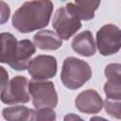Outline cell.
I'll return each instance as SVG.
<instances>
[{
  "mask_svg": "<svg viewBox=\"0 0 121 121\" xmlns=\"http://www.w3.org/2000/svg\"><path fill=\"white\" fill-rule=\"evenodd\" d=\"M57 69V60L51 55H38L30 60L27 66V72L34 80L52 78L56 76Z\"/></svg>",
  "mask_w": 121,
  "mask_h": 121,
  "instance_id": "obj_7",
  "label": "cell"
},
{
  "mask_svg": "<svg viewBox=\"0 0 121 121\" xmlns=\"http://www.w3.org/2000/svg\"><path fill=\"white\" fill-rule=\"evenodd\" d=\"M2 115L7 121H36V110L23 105L4 108Z\"/></svg>",
  "mask_w": 121,
  "mask_h": 121,
  "instance_id": "obj_13",
  "label": "cell"
},
{
  "mask_svg": "<svg viewBox=\"0 0 121 121\" xmlns=\"http://www.w3.org/2000/svg\"><path fill=\"white\" fill-rule=\"evenodd\" d=\"M30 99L29 81L26 77L12 78L6 87L1 89V101L7 105L27 103Z\"/></svg>",
  "mask_w": 121,
  "mask_h": 121,
  "instance_id": "obj_4",
  "label": "cell"
},
{
  "mask_svg": "<svg viewBox=\"0 0 121 121\" xmlns=\"http://www.w3.org/2000/svg\"><path fill=\"white\" fill-rule=\"evenodd\" d=\"M89 121H110V120H108L104 117H101V116H93L90 118Z\"/></svg>",
  "mask_w": 121,
  "mask_h": 121,
  "instance_id": "obj_22",
  "label": "cell"
},
{
  "mask_svg": "<svg viewBox=\"0 0 121 121\" xmlns=\"http://www.w3.org/2000/svg\"><path fill=\"white\" fill-rule=\"evenodd\" d=\"M52 26L61 40L67 41L81 27V21L64 6L56 10L52 20Z\"/></svg>",
  "mask_w": 121,
  "mask_h": 121,
  "instance_id": "obj_6",
  "label": "cell"
},
{
  "mask_svg": "<svg viewBox=\"0 0 121 121\" xmlns=\"http://www.w3.org/2000/svg\"><path fill=\"white\" fill-rule=\"evenodd\" d=\"M1 38V57L0 61L2 63H7L10 65L14 60L18 41L14 35L9 32H2L0 35Z\"/></svg>",
  "mask_w": 121,
  "mask_h": 121,
  "instance_id": "obj_14",
  "label": "cell"
},
{
  "mask_svg": "<svg viewBox=\"0 0 121 121\" xmlns=\"http://www.w3.org/2000/svg\"><path fill=\"white\" fill-rule=\"evenodd\" d=\"M75 106L83 113L95 114L102 110L104 102L100 95L95 90L87 89L77 95L75 99Z\"/></svg>",
  "mask_w": 121,
  "mask_h": 121,
  "instance_id": "obj_8",
  "label": "cell"
},
{
  "mask_svg": "<svg viewBox=\"0 0 121 121\" xmlns=\"http://www.w3.org/2000/svg\"><path fill=\"white\" fill-rule=\"evenodd\" d=\"M57 115L53 108L36 110V121H56Z\"/></svg>",
  "mask_w": 121,
  "mask_h": 121,
  "instance_id": "obj_18",
  "label": "cell"
},
{
  "mask_svg": "<svg viewBox=\"0 0 121 121\" xmlns=\"http://www.w3.org/2000/svg\"><path fill=\"white\" fill-rule=\"evenodd\" d=\"M107 81L121 83V63H109L104 69Z\"/></svg>",
  "mask_w": 121,
  "mask_h": 121,
  "instance_id": "obj_15",
  "label": "cell"
},
{
  "mask_svg": "<svg viewBox=\"0 0 121 121\" xmlns=\"http://www.w3.org/2000/svg\"><path fill=\"white\" fill-rule=\"evenodd\" d=\"M33 43L41 50H57L62 45V40L52 30L44 29L34 35Z\"/></svg>",
  "mask_w": 121,
  "mask_h": 121,
  "instance_id": "obj_12",
  "label": "cell"
},
{
  "mask_svg": "<svg viewBox=\"0 0 121 121\" xmlns=\"http://www.w3.org/2000/svg\"><path fill=\"white\" fill-rule=\"evenodd\" d=\"M36 52L35 44L27 39L18 41L17 50L12 63L9 65L16 71H24L27 69V66L31 60V57Z\"/></svg>",
  "mask_w": 121,
  "mask_h": 121,
  "instance_id": "obj_9",
  "label": "cell"
},
{
  "mask_svg": "<svg viewBox=\"0 0 121 121\" xmlns=\"http://www.w3.org/2000/svg\"><path fill=\"white\" fill-rule=\"evenodd\" d=\"M0 70H1V89H3L9 82V74L3 66L0 67Z\"/></svg>",
  "mask_w": 121,
  "mask_h": 121,
  "instance_id": "obj_20",
  "label": "cell"
},
{
  "mask_svg": "<svg viewBox=\"0 0 121 121\" xmlns=\"http://www.w3.org/2000/svg\"><path fill=\"white\" fill-rule=\"evenodd\" d=\"M54 5L51 1H26L13 13L12 26L21 33H30L45 27L51 18Z\"/></svg>",
  "mask_w": 121,
  "mask_h": 121,
  "instance_id": "obj_1",
  "label": "cell"
},
{
  "mask_svg": "<svg viewBox=\"0 0 121 121\" xmlns=\"http://www.w3.org/2000/svg\"><path fill=\"white\" fill-rule=\"evenodd\" d=\"M104 109L110 116L121 120V99L119 100L106 99L104 102Z\"/></svg>",
  "mask_w": 121,
  "mask_h": 121,
  "instance_id": "obj_17",
  "label": "cell"
},
{
  "mask_svg": "<svg viewBox=\"0 0 121 121\" xmlns=\"http://www.w3.org/2000/svg\"><path fill=\"white\" fill-rule=\"evenodd\" d=\"M100 1H76L65 5L66 9L80 21H89L94 19L95 11L98 9Z\"/></svg>",
  "mask_w": 121,
  "mask_h": 121,
  "instance_id": "obj_11",
  "label": "cell"
},
{
  "mask_svg": "<svg viewBox=\"0 0 121 121\" xmlns=\"http://www.w3.org/2000/svg\"><path fill=\"white\" fill-rule=\"evenodd\" d=\"M72 49L83 57H92L96 52L95 39L90 30H84L76 35L71 43Z\"/></svg>",
  "mask_w": 121,
  "mask_h": 121,
  "instance_id": "obj_10",
  "label": "cell"
},
{
  "mask_svg": "<svg viewBox=\"0 0 121 121\" xmlns=\"http://www.w3.org/2000/svg\"><path fill=\"white\" fill-rule=\"evenodd\" d=\"M0 10H1V25L7 23L10 15V9L4 1H0Z\"/></svg>",
  "mask_w": 121,
  "mask_h": 121,
  "instance_id": "obj_19",
  "label": "cell"
},
{
  "mask_svg": "<svg viewBox=\"0 0 121 121\" xmlns=\"http://www.w3.org/2000/svg\"><path fill=\"white\" fill-rule=\"evenodd\" d=\"M29 93L36 110L55 108L58 104V94L55 85L49 80H30Z\"/></svg>",
  "mask_w": 121,
  "mask_h": 121,
  "instance_id": "obj_3",
  "label": "cell"
},
{
  "mask_svg": "<svg viewBox=\"0 0 121 121\" xmlns=\"http://www.w3.org/2000/svg\"><path fill=\"white\" fill-rule=\"evenodd\" d=\"M92 75L91 66L85 60L75 57L64 59L60 72V80L66 88L70 90L80 88L91 79Z\"/></svg>",
  "mask_w": 121,
  "mask_h": 121,
  "instance_id": "obj_2",
  "label": "cell"
},
{
  "mask_svg": "<svg viewBox=\"0 0 121 121\" xmlns=\"http://www.w3.org/2000/svg\"><path fill=\"white\" fill-rule=\"evenodd\" d=\"M103 91L107 99L119 100L121 99V83H113L106 81L103 86Z\"/></svg>",
  "mask_w": 121,
  "mask_h": 121,
  "instance_id": "obj_16",
  "label": "cell"
},
{
  "mask_svg": "<svg viewBox=\"0 0 121 121\" xmlns=\"http://www.w3.org/2000/svg\"><path fill=\"white\" fill-rule=\"evenodd\" d=\"M63 121H84L79 115L76 113H67L63 117Z\"/></svg>",
  "mask_w": 121,
  "mask_h": 121,
  "instance_id": "obj_21",
  "label": "cell"
},
{
  "mask_svg": "<svg viewBox=\"0 0 121 121\" xmlns=\"http://www.w3.org/2000/svg\"><path fill=\"white\" fill-rule=\"evenodd\" d=\"M95 38L96 47L102 56L116 54L121 49V28L113 24L101 26Z\"/></svg>",
  "mask_w": 121,
  "mask_h": 121,
  "instance_id": "obj_5",
  "label": "cell"
}]
</instances>
